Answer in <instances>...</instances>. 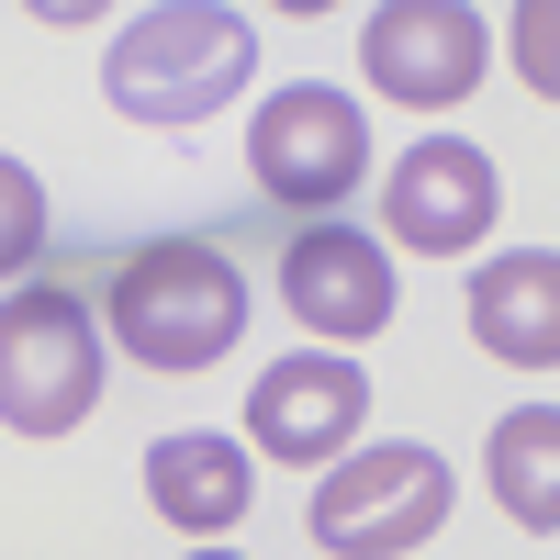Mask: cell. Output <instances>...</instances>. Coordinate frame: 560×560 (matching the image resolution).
Returning <instances> with one entry per match:
<instances>
[{
	"label": "cell",
	"instance_id": "5bb4252c",
	"mask_svg": "<svg viewBox=\"0 0 560 560\" xmlns=\"http://www.w3.org/2000/svg\"><path fill=\"white\" fill-rule=\"evenodd\" d=\"M191 560H236V549H191Z\"/></svg>",
	"mask_w": 560,
	"mask_h": 560
},
{
	"label": "cell",
	"instance_id": "ba28073f",
	"mask_svg": "<svg viewBox=\"0 0 560 560\" xmlns=\"http://www.w3.org/2000/svg\"><path fill=\"white\" fill-rule=\"evenodd\" d=\"M359 427H370V370L337 359V348H292V359H269L258 393H247V438H258V459H292V471L348 459Z\"/></svg>",
	"mask_w": 560,
	"mask_h": 560
},
{
	"label": "cell",
	"instance_id": "8fae6325",
	"mask_svg": "<svg viewBox=\"0 0 560 560\" xmlns=\"http://www.w3.org/2000/svg\"><path fill=\"white\" fill-rule=\"evenodd\" d=\"M471 337H482L504 370H549V359H560V258H549V247L482 258V280H471Z\"/></svg>",
	"mask_w": 560,
	"mask_h": 560
},
{
	"label": "cell",
	"instance_id": "8992f818",
	"mask_svg": "<svg viewBox=\"0 0 560 560\" xmlns=\"http://www.w3.org/2000/svg\"><path fill=\"white\" fill-rule=\"evenodd\" d=\"M359 68L404 113H459L482 90V68H493V23L471 0H382L359 23Z\"/></svg>",
	"mask_w": 560,
	"mask_h": 560
},
{
	"label": "cell",
	"instance_id": "7c38bea8",
	"mask_svg": "<svg viewBox=\"0 0 560 560\" xmlns=\"http://www.w3.org/2000/svg\"><path fill=\"white\" fill-rule=\"evenodd\" d=\"M493 504H504L527 538L560 527V404H516V415L493 427Z\"/></svg>",
	"mask_w": 560,
	"mask_h": 560
},
{
	"label": "cell",
	"instance_id": "3957f363",
	"mask_svg": "<svg viewBox=\"0 0 560 560\" xmlns=\"http://www.w3.org/2000/svg\"><path fill=\"white\" fill-rule=\"evenodd\" d=\"M102 404V314L79 280H23L0 303V427L12 438H68Z\"/></svg>",
	"mask_w": 560,
	"mask_h": 560
},
{
	"label": "cell",
	"instance_id": "6da1fadb",
	"mask_svg": "<svg viewBox=\"0 0 560 560\" xmlns=\"http://www.w3.org/2000/svg\"><path fill=\"white\" fill-rule=\"evenodd\" d=\"M102 348L147 359V370H213L247 337V269L213 236H147L102 269Z\"/></svg>",
	"mask_w": 560,
	"mask_h": 560
},
{
	"label": "cell",
	"instance_id": "9c48e42d",
	"mask_svg": "<svg viewBox=\"0 0 560 560\" xmlns=\"http://www.w3.org/2000/svg\"><path fill=\"white\" fill-rule=\"evenodd\" d=\"M493 158L471 147V135H427V147H404L393 179H382V236L404 258H459V247H482L493 236Z\"/></svg>",
	"mask_w": 560,
	"mask_h": 560
},
{
	"label": "cell",
	"instance_id": "4fadbf2b",
	"mask_svg": "<svg viewBox=\"0 0 560 560\" xmlns=\"http://www.w3.org/2000/svg\"><path fill=\"white\" fill-rule=\"evenodd\" d=\"M45 258V179L23 158H0V280H23Z\"/></svg>",
	"mask_w": 560,
	"mask_h": 560
},
{
	"label": "cell",
	"instance_id": "5b68a950",
	"mask_svg": "<svg viewBox=\"0 0 560 560\" xmlns=\"http://www.w3.org/2000/svg\"><path fill=\"white\" fill-rule=\"evenodd\" d=\"M448 527V459L438 448H348V459H325V482L303 504V538L325 560H415Z\"/></svg>",
	"mask_w": 560,
	"mask_h": 560
},
{
	"label": "cell",
	"instance_id": "277c9868",
	"mask_svg": "<svg viewBox=\"0 0 560 560\" xmlns=\"http://www.w3.org/2000/svg\"><path fill=\"white\" fill-rule=\"evenodd\" d=\"M247 179L303 213V224H337L348 191L370 179V113L348 102L337 79H280L269 102L247 113Z\"/></svg>",
	"mask_w": 560,
	"mask_h": 560
},
{
	"label": "cell",
	"instance_id": "7a4b0ae2",
	"mask_svg": "<svg viewBox=\"0 0 560 560\" xmlns=\"http://www.w3.org/2000/svg\"><path fill=\"white\" fill-rule=\"evenodd\" d=\"M247 68H258V23L247 12H224V0H158V12H135L113 34L102 90H113L124 124L191 135V124H213L247 90Z\"/></svg>",
	"mask_w": 560,
	"mask_h": 560
},
{
	"label": "cell",
	"instance_id": "52a82bcc",
	"mask_svg": "<svg viewBox=\"0 0 560 560\" xmlns=\"http://www.w3.org/2000/svg\"><path fill=\"white\" fill-rule=\"evenodd\" d=\"M280 314L314 325V348H359L393 325V247L359 224H292L280 236Z\"/></svg>",
	"mask_w": 560,
	"mask_h": 560
},
{
	"label": "cell",
	"instance_id": "30bf717a",
	"mask_svg": "<svg viewBox=\"0 0 560 560\" xmlns=\"http://www.w3.org/2000/svg\"><path fill=\"white\" fill-rule=\"evenodd\" d=\"M147 504L179 527V538H224V527H247V504H258V471H247V438H202V427H179L147 448Z\"/></svg>",
	"mask_w": 560,
	"mask_h": 560
}]
</instances>
